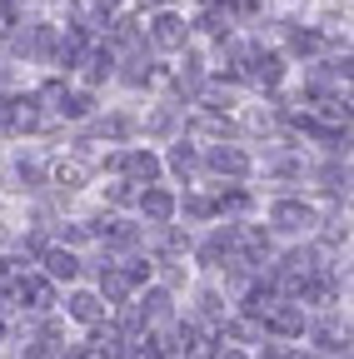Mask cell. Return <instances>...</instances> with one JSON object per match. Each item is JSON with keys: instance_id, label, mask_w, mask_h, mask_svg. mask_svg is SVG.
I'll return each instance as SVG.
<instances>
[{"instance_id": "obj_17", "label": "cell", "mask_w": 354, "mask_h": 359, "mask_svg": "<svg viewBox=\"0 0 354 359\" xmlns=\"http://www.w3.org/2000/svg\"><path fill=\"white\" fill-rule=\"evenodd\" d=\"M185 215H195V219H210V215H215V200H205V195H190V200H185Z\"/></svg>"}, {"instance_id": "obj_4", "label": "cell", "mask_w": 354, "mask_h": 359, "mask_svg": "<svg viewBox=\"0 0 354 359\" xmlns=\"http://www.w3.org/2000/svg\"><path fill=\"white\" fill-rule=\"evenodd\" d=\"M110 170H130L135 180H155V175H160V160H155L150 150H120V155L110 160Z\"/></svg>"}, {"instance_id": "obj_8", "label": "cell", "mask_w": 354, "mask_h": 359, "mask_svg": "<svg viewBox=\"0 0 354 359\" xmlns=\"http://www.w3.org/2000/svg\"><path fill=\"white\" fill-rule=\"evenodd\" d=\"M185 339H190V344L180 349L185 359H215V354H219V349H215V330H205V325H190Z\"/></svg>"}, {"instance_id": "obj_20", "label": "cell", "mask_w": 354, "mask_h": 359, "mask_svg": "<svg viewBox=\"0 0 354 359\" xmlns=\"http://www.w3.org/2000/svg\"><path fill=\"white\" fill-rule=\"evenodd\" d=\"M215 359H245V354H240V349H219Z\"/></svg>"}, {"instance_id": "obj_21", "label": "cell", "mask_w": 354, "mask_h": 359, "mask_svg": "<svg viewBox=\"0 0 354 359\" xmlns=\"http://www.w3.org/2000/svg\"><path fill=\"white\" fill-rule=\"evenodd\" d=\"M280 359H309V354H304V349H290V354H280Z\"/></svg>"}, {"instance_id": "obj_13", "label": "cell", "mask_w": 354, "mask_h": 359, "mask_svg": "<svg viewBox=\"0 0 354 359\" xmlns=\"http://www.w3.org/2000/svg\"><path fill=\"white\" fill-rule=\"evenodd\" d=\"M195 165H200V155H195L190 145H175V150H170V170H175V175H190Z\"/></svg>"}, {"instance_id": "obj_12", "label": "cell", "mask_w": 354, "mask_h": 359, "mask_svg": "<svg viewBox=\"0 0 354 359\" xmlns=\"http://www.w3.org/2000/svg\"><path fill=\"white\" fill-rule=\"evenodd\" d=\"M20 280H25V259L20 255H0V294L11 285H20Z\"/></svg>"}, {"instance_id": "obj_10", "label": "cell", "mask_w": 354, "mask_h": 359, "mask_svg": "<svg viewBox=\"0 0 354 359\" xmlns=\"http://www.w3.org/2000/svg\"><path fill=\"white\" fill-rule=\"evenodd\" d=\"M46 275L50 280H75L80 275V259L70 250H46Z\"/></svg>"}, {"instance_id": "obj_7", "label": "cell", "mask_w": 354, "mask_h": 359, "mask_svg": "<svg viewBox=\"0 0 354 359\" xmlns=\"http://www.w3.org/2000/svg\"><path fill=\"white\" fill-rule=\"evenodd\" d=\"M70 314H75L80 325H100L105 320V299L90 294V290H80V294H70Z\"/></svg>"}, {"instance_id": "obj_11", "label": "cell", "mask_w": 354, "mask_h": 359, "mask_svg": "<svg viewBox=\"0 0 354 359\" xmlns=\"http://www.w3.org/2000/svg\"><path fill=\"white\" fill-rule=\"evenodd\" d=\"M85 180H90V160H60L55 165V185H65V190H75V185H85Z\"/></svg>"}, {"instance_id": "obj_16", "label": "cell", "mask_w": 354, "mask_h": 359, "mask_svg": "<svg viewBox=\"0 0 354 359\" xmlns=\"http://www.w3.org/2000/svg\"><path fill=\"white\" fill-rule=\"evenodd\" d=\"M125 65H130V70H125V80H130V85H140V80H150V55H130Z\"/></svg>"}, {"instance_id": "obj_1", "label": "cell", "mask_w": 354, "mask_h": 359, "mask_svg": "<svg viewBox=\"0 0 354 359\" xmlns=\"http://www.w3.org/2000/svg\"><path fill=\"white\" fill-rule=\"evenodd\" d=\"M150 40H155V50H180V45L190 40V25L175 15V11H160L150 20Z\"/></svg>"}, {"instance_id": "obj_24", "label": "cell", "mask_w": 354, "mask_h": 359, "mask_svg": "<svg viewBox=\"0 0 354 359\" xmlns=\"http://www.w3.org/2000/svg\"><path fill=\"white\" fill-rule=\"evenodd\" d=\"M0 245H6V230H0Z\"/></svg>"}, {"instance_id": "obj_2", "label": "cell", "mask_w": 354, "mask_h": 359, "mask_svg": "<svg viewBox=\"0 0 354 359\" xmlns=\"http://www.w3.org/2000/svg\"><path fill=\"white\" fill-rule=\"evenodd\" d=\"M270 224H275V230H285V235H299V230H309V224H315V210H309L304 200H275Z\"/></svg>"}, {"instance_id": "obj_19", "label": "cell", "mask_w": 354, "mask_h": 359, "mask_svg": "<svg viewBox=\"0 0 354 359\" xmlns=\"http://www.w3.org/2000/svg\"><path fill=\"white\" fill-rule=\"evenodd\" d=\"M65 235H70V240H75V245H85V240H90V235H95V230H90V224H65Z\"/></svg>"}, {"instance_id": "obj_9", "label": "cell", "mask_w": 354, "mask_h": 359, "mask_svg": "<svg viewBox=\"0 0 354 359\" xmlns=\"http://www.w3.org/2000/svg\"><path fill=\"white\" fill-rule=\"evenodd\" d=\"M210 170H219V175H245V170H250V155L235 150V145H219V150H210Z\"/></svg>"}, {"instance_id": "obj_5", "label": "cell", "mask_w": 354, "mask_h": 359, "mask_svg": "<svg viewBox=\"0 0 354 359\" xmlns=\"http://www.w3.org/2000/svg\"><path fill=\"white\" fill-rule=\"evenodd\" d=\"M20 299H25L30 314H46L55 304V285L50 280H20Z\"/></svg>"}, {"instance_id": "obj_18", "label": "cell", "mask_w": 354, "mask_h": 359, "mask_svg": "<svg viewBox=\"0 0 354 359\" xmlns=\"http://www.w3.org/2000/svg\"><path fill=\"white\" fill-rule=\"evenodd\" d=\"M15 130V100H0V135Z\"/></svg>"}, {"instance_id": "obj_22", "label": "cell", "mask_w": 354, "mask_h": 359, "mask_svg": "<svg viewBox=\"0 0 354 359\" xmlns=\"http://www.w3.org/2000/svg\"><path fill=\"white\" fill-rule=\"evenodd\" d=\"M0 339H6V320H0Z\"/></svg>"}, {"instance_id": "obj_3", "label": "cell", "mask_w": 354, "mask_h": 359, "mask_svg": "<svg viewBox=\"0 0 354 359\" xmlns=\"http://www.w3.org/2000/svg\"><path fill=\"white\" fill-rule=\"evenodd\" d=\"M140 215H145L150 224H170V215H175V195L145 185V190H140Z\"/></svg>"}, {"instance_id": "obj_15", "label": "cell", "mask_w": 354, "mask_h": 359, "mask_svg": "<svg viewBox=\"0 0 354 359\" xmlns=\"http://www.w3.org/2000/svg\"><path fill=\"white\" fill-rule=\"evenodd\" d=\"M215 210H219V215H225V210H230V215H245V210H250V195H245V190H225V195L215 200Z\"/></svg>"}, {"instance_id": "obj_6", "label": "cell", "mask_w": 354, "mask_h": 359, "mask_svg": "<svg viewBox=\"0 0 354 359\" xmlns=\"http://www.w3.org/2000/svg\"><path fill=\"white\" fill-rule=\"evenodd\" d=\"M130 294H135V280H130L120 264H105V275H100V299H130Z\"/></svg>"}, {"instance_id": "obj_23", "label": "cell", "mask_w": 354, "mask_h": 359, "mask_svg": "<svg viewBox=\"0 0 354 359\" xmlns=\"http://www.w3.org/2000/svg\"><path fill=\"white\" fill-rule=\"evenodd\" d=\"M100 6H105V11H110V6H115V0H100Z\"/></svg>"}, {"instance_id": "obj_14", "label": "cell", "mask_w": 354, "mask_h": 359, "mask_svg": "<svg viewBox=\"0 0 354 359\" xmlns=\"http://www.w3.org/2000/svg\"><path fill=\"white\" fill-rule=\"evenodd\" d=\"M320 45H325V40H320L315 30H294V35H290V50H294V55H315Z\"/></svg>"}]
</instances>
